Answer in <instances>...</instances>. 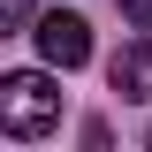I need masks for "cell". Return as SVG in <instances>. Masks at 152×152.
I'll list each match as a JSON object with an SVG mask.
<instances>
[{
  "instance_id": "1",
  "label": "cell",
  "mask_w": 152,
  "mask_h": 152,
  "mask_svg": "<svg viewBox=\"0 0 152 152\" xmlns=\"http://www.w3.org/2000/svg\"><path fill=\"white\" fill-rule=\"evenodd\" d=\"M61 122V91H53V76H38V69H15L8 84H0V137H46Z\"/></svg>"
},
{
  "instance_id": "2",
  "label": "cell",
  "mask_w": 152,
  "mask_h": 152,
  "mask_svg": "<svg viewBox=\"0 0 152 152\" xmlns=\"http://www.w3.org/2000/svg\"><path fill=\"white\" fill-rule=\"evenodd\" d=\"M38 53L53 61V69H84L91 61V31H84V15H38Z\"/></svg>"
},
{
  "instance_id": "3",
  "label": "cell",
  "mask_w": 152,
  "mask_h": 152,
  "mask_svg": "<svg viewBox=\"0 0 152 152\" xmlns=\"http://www.w3.org/2000/svg\"><path fill=\"white\" fill-rule=\"evenodd\" d=\"M114 91H122V99H152V38L114 53Z\"/></svg>"
},
{
  "instance_id": "4",
  "label": "cell",
  "mask_w": 152,
  "mask_h": 152,
  "mask_svg": "<svg viewBox=\"0 0 152 152\" xmlns=\"http://www.w3.org/2000/svg\"><path fill=\"white\" fill-rule=\"evenodd\" d=\"M122 15H129L137 31H152V0H122Z\"/></svg>"
},
{
  "instance_id": "5",
  "label": "cell",
  "mask_w": 152,
  "mask_h": 152,
  "mask_svg": "<svg viewBox=\"0 0 152 152\" xmlns=\"http://www.w3.org/2000/svg\"><path fill=\"white\" fill-rule=\"evenodd\" d=\"M0 15L8 23H31V0H0Z\"/></svg>"
}]
</instances>
